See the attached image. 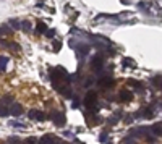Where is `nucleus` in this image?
I'll use <instances>...</instances> for the list:
<instances>
[{
	"instance_id": "28",
	"label": "nucleus",
	"mask_w": 162,
	"mask_h": 144,
	"mask_svg": "<svg viewBox=\"0 0 162 144\" xmlns=\"http://www.w3.org/2000/svg\"><path fill=\"white\" fill-rule=\"evenodd\" d=\"M81 105V100L78 99V97H75V102H73V104H71V109H78V107H80Z\"/></svg>"
},
{
	"instance_id": "8",
	"label": "nucleus",
	"mask_w": 162,
	"mask_h": 144,
	"mask_svg": "<svg viewBox=\"0 0 162 144\" xmlns=\"http://www.w3.org/2000/svg\"><path fill=\"white\" fill-rule=\"evenodd\" d=\"M151 133L154 136H162V123H156L154 126H151Z\"/></svg>"
},
{
	"instance_id": "19",
	"label": "nucleus",
	"mask_w": 162,
	"mask_h": 144,
	"mask_svg": "<svg viewBox=\"0 0 162 144\" xmlns=\"http://www.w3.org/2000/svg\"><path fill=\"white\" fill-rule=\"evenodd\" d=\"M21 29L25 31V33H29L31 31V23L29 21H21Z\"/></svg>"
},
{
	"instance_id": "1",
	"label": "nucleus",
	"mask_w": 162,
	"mask_h": 144,
	"mask_svg": "<svg viewBox=\"0 0 162 144\" xmlns=\"http://www.w3.org/2000/svg\"><path fill=\"white\" fill-rule=\"evenodd\" d=\"M84 105H86L89 110H94V112H97L99 110V107L101 105H97V94L92 91V92H88L86 96H84Z\"/></svg>"
},
{
	"instance_id": "20",
	"label": "nucleus",
	"mask_w": 162,
	"mask_h": 144,
	"mask_svg": "<svg viewBox=\"0 0 162 144\" xmlns=\"http://www.w3.org/2000/svg\"><path fill=\"white\" fill-rule=\"evenodd\" d=\"M144 138H146V141H147L149 144H152V143H156V138H157V136H154V134H152L151 131H149V133H147L146 136H144Z\"/></svg>"
},
{
	"instance_id": "29",
	"label": "nucleus",
	"mask_w": 162,
	"mask_h": 144,
	"mask_svg": "<svg viewBox=\"0 0 162 144\" xmlns=\"http://www.w3.org/2000/svg\"><path fill=\"white\" fill-rule=\"evenodd\" d=\"M36 141H37V139H36L34 136H29V138L26 139V143H25V144H36Z\"/></svg>"
},
{
	"instance_id": "16",
	"label": "nucleus",
	"mask_w": 162,
	"mask_h": 144,
	"mask_svg": "<svg viewBox=\"0 0 162 144\" xmlns=\"http://www.w3.org/2000/svg\"><path fill=\"white\" fill-rule=\"evenodd\" d=\"M8 115H10V109L0 105V118H5V117H8Z\"/></svg>"
},
{
	"instance_id": "6",
	"label": "nucleus",
	"mask_w": 162,
	"mask_h": 144,
	"mask_svg": "<svg viewBox=\"0 0 162 144\" xmlns=\"http://www.w3.org/2000/svg\"><path fill=\"white\" fill-rule=\"evenodd\" d=\"M118 97H120V100H123V102H130V100L133 99V94L128 89H122L120 94H118Z\"/></svg>"
},
{
	"instance_id": "15",
	"label": "nucleus",
	"mask_w": 162,
	"mask_h": 144,
	"mask_svg": "<svg viewBox=\"0 0 162 144\" xmlns=\"http://www.w3.org/2000/svg\"><path fill=\"white\" fill-rule=\"evenodd\" d=\"M141 113H143V117H146V118H152V117H154V110H152L151 107H147V109L141 110Z\"/></svg>"
},
{
	"instance_id": "24",
	"label": "nucleus",
	"mask_w": 162,
	"mask_h": 144,
	"mask_svg": "<svg viewBox=\"0 0 162 144\" xmlns=\"http://www.w3.org/2000/svg\"><path fill=\"white\" fill-rule=\"evenodd\" d=\"M36 120H37V121H46L47 117H46V113H44V112H37V117H36Z\"/></svg>"
},
{
	"instance_id": "36",
	"label": "nucleus",
	"mask_w": 162,
	"mask_h": 144,
	"mask_svg": "<svg viewBox=\"0 0 162 144\" xmlns=\"http://www.w3.org/2000/svg\"><path fill=\"white\" fill-rule=\"evenodd\" d=\"M3 144H7V141H5V143H3Z\"/></svg>"
},
{
	"instance_id": "17",
	"label": "nucleus",
	"mask_w": 162,
	"mask_h": 144,
	"mask_svg": "<svg viewBox=\"0 0 162 144\" xmlns=\"http://www.w3.org/2000/svg\"><path fill=\"white\" fill-rule=\"evenodd\" d=\"M50 141H52V136H50V134H44V136L39 139V143H37V144H49Z\"/></svg>"
},
{
	"instance_id": "32",
	"label": "nucleus",
	"mask_w": 162,
	"mask_h": 144,
	"mask_svg": "<svg viewBox=\"0 0 162 144\" xmlns=\"http://www.w3.org/2000/svg\"><path fill=\"white\" fill-rule=\"evenodd\" d=\"M133 121V117H127V118H125V123H131Z\"/></svg>"
},
{
	"instance_id": "9",
	"label": "nucleus",
	"mask_w": 162,
	"mask_h": 144,
	"mask_svg": "<svg viewBox=\"0 0 162 144\" xmlns=\"http://www.w3.org/2000/svg\"><path fill=\"white\" fill-rule=\"evenodd\" d=\"M62 92V94L65 96L66 99H71V97H73V92H71V88L70 86H65V88H60V89H58Z\"/></svg>"
},
{
	"instance_id": "13",
	"label": "nucleus",
	"mask_w": 162,
	"mask_h": 144,
	"mask_svg": "<svg viewBox=\"0 0 162 144\" xmlns=\"http://www.w3.org/2000/svg\"><path fill=\"white\" fill-rule=\"evenodd\" d=\"M7 63H8V57L0 55V71H5L7 70Z\"/></svg>"
},
{
	"instance_id": "10",
	"label": "nucleus",
	"mask_w": 162,
	"mask_h": 144,
	"mask_svg": "<svg viewBox=\"0 0 162 144\" xmlns=\"http://www.w3.org/2000/svg\"><path fill=\"white\" fill-rule=\"evenodd\" d=\"M13 102H15V100H13V96L11 94H5L2 97V105H3V107H7L8 104H13Z\"/></svg>"
},
{
	"instance_id": "11",
	"label": "nucleus",
	"mask_w": 162,
	"mask_h": 144,
	"mask_svg": "<svg viewBox=\"0 0 162 144\" xmlns=\"http://www.w3.org/2000/svg\"><path fill=\"white\" fill-rule=\"evenodd\" d=\"M47 33V25L44 21H37V34H46Z\"/></svg>"
},
{
	"instance_id": "3",
	"label": "nucleus",
	"mask_w": 162,
	"mask_h": 144,
	"mask_svg": "<svg viewBox=\"0 0 162 144\" xmlns=\"http://www.w3.org/2000/svg\"><path fill=\"white\" fill-rule=\"evenodd\" d=\"M149 131H151V126H138V128H133L130 131V136L131 138H139V136H146Z\"/></svg>"
},
{
	"instance_id": "27",
	"label": "nucleus",
	"mask_w": 162,
	"mask_h": 144,
	"mask_svg": "<svg viewBox=\"0 0 162 144\" xmlns=\"http://www.w3.org/2000/svg\"><path fill=\"white\" fill-rule=\"evenodd\" d=\"M31 120H36V117H37V110L36 109H33V110H29V115H28Z\"/></svg>"
},
{
	"instance_id": "7",
	"label": "nucleus",
	"mask_w": 162,
	"mask_h": 144,
	"mask_svg": "<svg viewBox=\"0 0 162 144\" xmlns=\"http://www.w3.org/2000/svg\"><path fill=\"white\" fill-rule=\"evenodd\" d=\"M88 50H89V45L86 44H78V47H76V52H78V55H86L88 54Z\"/></svg>"
},
{
	"instance_id": "26",
	"label": "nucleus",
	"mask_w": 162,
	"mask_h": 144,
	"mask_svg": "<svg viewBox=\"0 0 162 144\" xmlns=\"http://www.w3.org/2000/svg\"><path fill=\"white\" fill-rule=\"evenodd\" d=\"M62 49V42L60 40H54V52H58Z\"/></svg>"
},
{
	"instance_id": "5",
	"label": "nucleus",
	"mask_w": 162,
	"mask_h": 144,
	"mask_svg": "<svg viewBox=\"0 0 162 144\" xmlns=\"http://www.w3.org/2000/svg\"><path fill=\"white\" fill-rule=\"evenodd\" d=\"M23 113V105L18 104V102H13L10 107V115H13V117H20V115Z\"/></svg>"
},
{
	"instance_id": "23",
	"label": "nucleus",
	"mask_w": 162,
	"mask_h": 144,
	"mask_svg": "<svg viewBox=\"0 0 162 144\" xmlns=\"http://www.w3.org/2000/svg\"><path fill=\"white\" fill-rule=\"evenodd\" d=\"M128 84L130 86H133V88H136V89H141V83H138V81H135V80H128Z\"/></svg>"
},
{
	"instance_id": "18",
	"label": "nucleus",
	"mask_w": 162,
	"mask_h": 144,
	"mask_svg": "<svg viewBox=\"0 0 162 144\" xmlns=\"http://www.w3.org/2000/svg\"><path fill=\"white\" fill-rule=\"evenodd\" d=\"M7 144H23V143H21V139L18 136H11V138L7 139Z\"/></svg>"
},
{
	"instance_id": "33",
	"label": "nucleus",
	"mask_w": 162,
	"mask_h": 144,
	"mask_svg": "<svg viewBox=\"0 0 162 144\" xmlns=\"http://www.w3.org/2000/svg\"><path fill=\"white\" fill-rule=\"evenodd\" d=\"M10 47H11V49H16V50L20 49V45H18V44H10Z\"/></svg>"
},
{
	"instance_id": "4",
	"label": "nucleus",
	"mask_w": 162,
	"mask_h": 144,
	"mask_svg": "<svg viewBox=\"0 0 162 144\" xmlns=\"http://www.w3.org/2000/svg\"><path fill=\"white\" fill-rule=\"evenodd\" d=\"M102 66H104V58H102L101 55L92 57V60H91V68L94 70V71H101Z\"/></svg>"
},
{
	"instance_id": "14",
	"label": "nucleus",
	"mask_w": 162,
	"mask_h": 144,
	"mask_svg": "<svg viewBox=\"0 0 162 144\" xmlns=\"http://www.w3.org/2000/svg\"><path fill=\"white\" fill-rule=\"evenodd\" d=\"M8 26H10L11 29H21V21L20 20H10Z\"/></svg>"
},
{
	"instance_id": "30",
	"label": "nucleus",
	"mask_w": 162,
	"mask_h": 144,
	"mask_svg": "<svg viewBox=\"0 0 162 144\" xmlns=\"http://www.w3.org/2000/svg\"><path fill=\"white\" fill-rule=\"evenodd\" d=\"M46 36H47V37H50V39H52V37H54V36H55V31H54V29H47V33H46Z\"/></svg>"
},
{
	"instance_id": "34",
	"label": "nucleus",
	"mask_w": 162,
	"mask_h": 144,
	"mask_svg": "<svg viewBox=\"0 0 162 144\" xmlns=\"http://www.w3.org/2000/svg\"><path fill=\"white\" fill-rule=\"evenodd\" d=\"M159 88H161V91H162V83H161V86H159Z\"/></svg>"
},
{
	"instance_id": "22",
	"label": "nucleus",
	"mask_w": 162,
	"mask_h": 144,
	"mask_svg": "<svg viewBox=\"0 0 162 144\" xmlns=\"http://www.w3.org/2000/svg\"><path fill=\"white\" fill-rule=\"evenodd\" d=\"M94 81H96V78H94V76H88L86 81H84V88H89V86H91Z\"/></svg>"
},
{
	"instance_id": "21",
	"label": "nucleus",
	"mask_w": 162,
	"mask_h": 144,
	"mask_svg": "<svg viewBox=\"0 0 162 144\" xmlns=\"http://www.w3.org/2000/svg\"><path fill=\"white\" fill-rule=\"evenodd\" d=\"M122 63H123V66H135V62L131 58H123Z\"/></svg>"
},
{
	"instance_id": "2",
	"label": "nucleus",
	"mask_w": 162,
	"mask_h": 144,
	"mask_svg": "<svg viewBox=\"0 0 162 144\" xmlns=\"http://www.w3.org/2000/svg\"><path fill=\"white\" fill-rule=\"evenodd\" d=\"M50 118L57 126H63V125H65V113L60 112V110H54L50 113Z\"/></svg>"
},
{
	"instance_id": "12",
	"label": "nucleus",
	"mask_w": 162,
	"mask_h": 144,
	"mask_svg": "<svg viewBox=\"0 0 162 144\" xmlns=\"http://www.w3.org/2000/svg\"><path fill=\"white\" fill-rule=\"evenodd\" d=\"M11 34V28L8 25H2L0 26V36H8Z\"/></svg>"
},
{
	"instance_id": "35",
	"label": "nucleus",
	"mask_w": 162,
	"mask_h": 144,
	"mask_svg": "<svg viewBox=\"0 0 162 144\" xmlns=\"http://www.w3.org/2000/svg\"><path fill=\"white\" fill-rule=\"evenodd\" d=\"M107 144H114V143H107Z\"/></svg>"
},
{
	"instance_id": "31",
	"label": "nucleus",
	"mask_w": 162,
	"mask_h": 144,
	"mask_svg": "<svg viewBox=\"0 0 162 144\" xmlns=\"http://www.w3.org/2000/svg\"><path fill=\"white\" fill-rule=\"evenodd\" d=\"M106 139H107V133H101V136H99V141H101V143H106Z\"/></svg>"
},
{
	"instance_id": "25",
	"label": "nucleus",
	"mask_w": 162,
	"mask_h": 144,
	"mask_svg": "<svg viewBox=\"0 0 162 144\" xmlns=\"http://www.w3.org/2000/svg\"><path fill=\"white\" fill-rule=\"evenodd\" d=\"M10 126H15V128H26V125L20 123V121H15V120H11L10 121Z\"/></svg>"
}]
</instances>
